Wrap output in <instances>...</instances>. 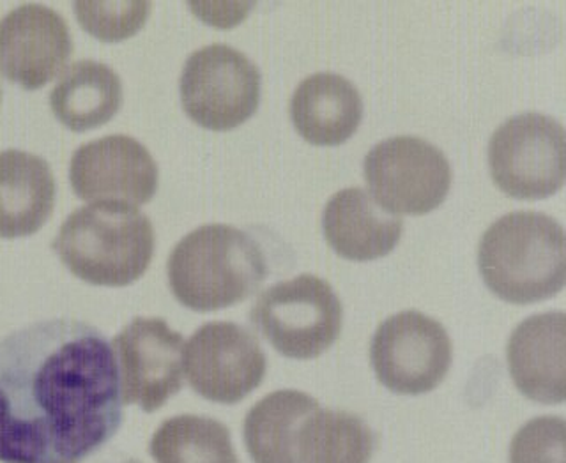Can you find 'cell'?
I'll list each match as a JSON object with an SVG mask.
<instances>
[{"label": "cell", "instance_id": "16", "mask_svg": "<svg viewBox=\"0 0 566 463\" xmlns=\"http://www.w3.org/2000/svg\"><path fill=\"white\" fill-rule=\"evenodd\" d=\"M294 128L314 146H340L363 119V99L356 85L336 73L306 76L291 97Z\"/></svg>", "mask_w": 566, "mask_h": 463}, {"label": "cell", "instance_id": "18", "mask_svg": "<svg viewBox=\"0 0 566 463\" xmlns=\"http://www.w3.org/2000/svg\"><path fill=\"white\" fill-rule=\"evenodd\" d=\"M123 99L117 71L93 59L73 62L50 93V106L59 123L78 133L108 123L120 111Z\"/></svg>", "mask_w": 566, "mask_h": 463}, {"label": "cell", "instance_id": "22", "mask_svg": "<svg viewBox=\"0 0 566 463\" xmlns=\"http://www.w3.org/2000/svg\"><path fill=\"white\" fill-rule=\"evenodd\" d=\"M153 4L146 0H126V2H97L78 0L73 4L76 18L88 34L103 41L126 40L140 31L149 18Z\"/></svg>", "mask_w": 566, "mask_h": 463}, {"label": "cell", "instance_id": "1", "mask_svg": "<svg viewBox=\"0 0 566 463\" xmlns=\"http://www.w3.org/2000/svg\"><path fill=\"white\" fill-rule=\"evenodd\" d=\"M114 349L99 329L50 318L0 340V462L75 463L124 421Z\"/></svg>", "mask_w": 566, "mask_h": 463}, {"label": "cell", "instance_id": "13", "mask_svg": "<svg viewBox=\"0 0 566 463\" xmlns=\"http://www.w3.org/2000/svg\"><path fill=\"white\" fill-rule=\"evenodd\" d=\"M71 53L70 25L55 9L23 4L0 20V71L27 91L55 78Z\"/></svg>", "mask_w": 566, "mask_h": 463}, {"label": "cell", "instance_id": "24", "mask_svg": "<svg viewBox=\"0 0 566 463\" xmlns=\"http://www.w3.org/2000/svg\"><path fill=\"white\" fill-rule=\"evenodd\" d=\"M78 463V462H75ZM91 463H142L140 460L132 459V456L124 455V453H108V455L99 456Z\"/></svg>", "mask_w": 566, "mask_h": 463}, {"label": "cell", "instance_id": "19", "mask_svg": "<svg viewBox=\"0 0 566 463\" xmlns=\"http://www.w3.org/2000/svg\"><path fill=\"white\" fill-rule=\"evenodd\" d=\"M318 402L296 389L262 398L244 420V446L253 463H300V432Z\"/></svg>", "mask_w": 566, "mask_h": 463}, {"label": "cell", "instance_id": "15", "mask_svg": "<svg viewBox=\"0 0 566 463\" xmlns=\"http://www.w3.org/2000/svg\"><path fill=\"white\" fill-rule=\"evenodd\" d=\"M323 232L329 246L347 261H376L397 246L403 220L380 208L363 188H345L326 203Z\"/></svg>", "mask_w": 566, "mask_h": 463}, {"label": "cell", "instance_id": "17", "mask_svg": "<svg viewBox=\"0 0 566 463\" xmlns=\"http://www.w3.org/2000/svg\"><path fill=\"white\" fill-rule=\"evenodd\" d=\"M57 185L46 159L25 150L0 152V238L32 235L55 206Z\"/></svg>", "mask_w": 566, "mask_h": 463}, {"label": "cell", "instance_id": "7", "mask_svg": "<svg viewBox=\"0 0 566 463\" xmlns=\"http://www.w3.org/2000/svg\"><path fill=\"white\" fill-rule=\"evenodd\" d=\"M261 87L259 67L243 52L223 43L195 50L179 78L186 114L212 131L247 123L259 108Z\"/></svg>", "mask_w": 566, "mask_h": 463}, {"label": "cell", "instance_id": "5", "mask_svg": "<svg viewBox=\"0 0 566 463\" xmlns=\"http://www.w3.org/2000/svg\"><path fill=\"white\" fill-rule=\"evenodd\" d=\"M250 320L285 358L315 359L338 340L344 308L326 280L300 274L265 288L253 303Z\"/></svg>", "mask_w": 566, "mask_h": 463}, {"label": "cell", "instance_id": "9", "mask_svg": "<svg viewBox=\"0 0 566 463\" xmlns=\"http://www.w3.org/2000/svg\"><path fill=\"white\" fill-rule=\"evenodd\" d=\"M451 354L447 329L415 309L386 318L370 347L377 379L397 394H423L438 388L450 371Z\"/></svg>", "mask_w": 566, "mask_h": 463}, {"label": "cell", "instance_id": "10", "mask_svg": "<svg viewBox=\"0 0 566 463\" xmlns=\"http://www.w3.org/2000/svg\"><path fill=\"white\" fill-rule=\"evenodd\" d=\"M182 367L195 393L209 402L234 406L262 385L268 359L247 327L208 323L191 335Z\"/></svg>", "mask_w": 566, "mask_h": 463}, {"label": "cell", "instance_id": "25", "mask_svg": "<svg viewBox=\"0 0 566 463\" xmlns=\"http://www.w3.org/2000/svg\"><path fill=\"white\" fill-rule=\"evenodd\" d=\"M0 102H2V82H0Z\"/></svg>", "mask_w": 566, "mask_h": 463}, {"label": "cell", "instance_id": "8", "mask_svg": "<svg viewBox=\"0 0 566 463\" xmlns=\"http://www.w3.org/2000/svg\"><path fill=\"white\" fill-rule=\"evenodd\" d=\"M371 197L395 217H421L439 208L451 186V167L438 147L420 137H394L363 159Z\"/></svg>", "mask_w": 566, "mask_h": 463}, {"label": "cell", "instance_id": "11", "mask_svg": "<svg viewBox=\"0 0 566 463\" xmlns=\"http://www.w3.org/2000/svg\"><path fill=\"white\" fill-rule=\"evenodd\" d=\"M185 338L165 318L135 317L114 338L123 403L155 412L182 389Z\"/></svg>", "mask_w": 566, "mask_h": 463}, {"label": "cell", "instance_id": "4", "mask_svg": "<svg viewBox=\"0 0 566 463\" xmlns=\"http://www.w3.org/2000/svg\"><path fill=\"white\" fill-rule=\"evenodd\" d=\"M153 221L126 203L96 202L71 212L53 239V252L82 282L126 287L155 256Z\"/></svg>", "mask_w": 566, "mask_h": 463}, {"label": "cell", "instance_id": "2", "mask_svg": "<svg viewBox=\"0 0 566 463\" xmlns=\"http://www.w3.org/2000/svg\"><path fill=\"white\" fill-rule=\"evenodd\" d=\"M270 267L255 238L238 227L203 225L168 255V287L182 306L217 312L253 296Z\"/></svg>", "mask_w": 566, "mask_h": 463}, {"label": "cell", "instance_id": "23", "mask_svg": "<svg viewBox=\"0 0 566 463\" xmlns=\"http://www.w3.org/2000/svg\"><path fill=\"white\" fill-rule=\"evenodd\" d=\"M563 418L542 415L518 430L510 446V463H566Z\"/></svg>", "mask_w": 566, "mask_h": 463}, {"label": "cell", "instance_id": "20", "mask_svg": "<svg viewBox=\"0 0 566 463\" xmlns=\"http://www.w3.org/2000/svg\"><path fill=\"white\" fill-rule=\"evenodd\" d=\"M374 450V433L350 412L318 407L301 427L300 463H370Z\"/></svg>", "mask_w": 566, "mask_h": 463}, {"label": "cell", "instance_id": "21", "mask_svg": "<svg viewBox=\"0 0 566 463\" xmlns=\"http://www.w3.org/2000/svg\"><path fill=\"white\" fill-rule=\"evenodd\" d=\"M156 463H239L229 429L206 415L168 418L150 439Z\"/></svg>", "mask_w": 566, "mask_h": 463}, {"label": "cell", "instance_id": "3", "mask_svg": "<svg viewBox=\"0 0 566 463\" xmlns=\"http://www.w3.org/2000/svg\"><path fill=\"white\" fill-rule=\"evenodd\" d=\"M478 267L486 287L512 305L556 296L566 282L565 230L544 212L504 214L483 234Z\"/></svg>", "mask_w": 566, "mask_h": 463}, {"label": "cell", "instance_id": "14", "mask_svg": "<svg viewBox=\"0 0 566 463\" xmlns=\"http://www.w3.org/2000/svg\"><path fill=\"white\" fill-rule=\"evenodd\" d=\"M566 317L563 312L533 315L515 327L506 347L510 376L533 402L562 403L566 394Z\"/></svg>", "mask_w": 566, "mask_h": 463}, {"label": "cell", "instance_id": "6", "mask_svg": "<svg viewBox=\"0 0 566 463\" xmlns=\"http://www.w3.org/2000/svg\"><path fill=\"white\" fill-rule=\"evenodd\" d=\"M489 170L497 188L515 199L538 200L557 193L566 170L562 123L538 112L504 120L489 140Z\"/></svg>", "mask_w": 566, "mask_h": 463}, {"label": "cell", "instance_id": "12", "mask_svg": "<svg viewBox=\"0 0 566 463\" xmlns=\"http://www.w3.org/2000/svg\"><path fill=\"white\" fill-rule=\"evenodd\" d=\"M158 177L149 149L128 135L96 138L71 156V188L85 202L138 208L155 197Z\"/></svg>", "mask_w": 566, "mask_h": 463}]
</instances>
